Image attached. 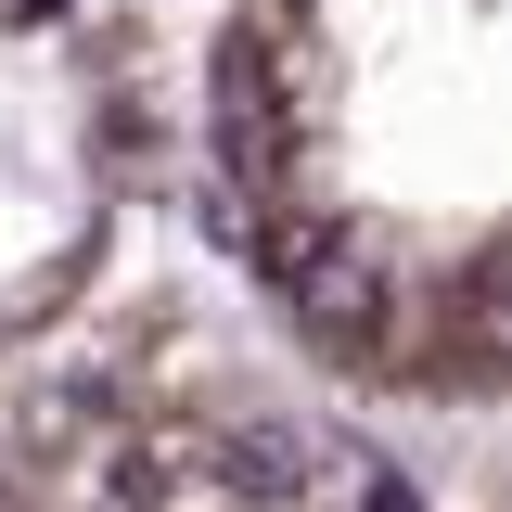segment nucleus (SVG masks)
Here are the masks:
<instances>
[{
  "label": "nucleus",
  "instance_id": "obj_2",
  "mask_svg": "<svg viewBox=\"0 0 512 512\" xmlns=\"http://www.w3.org/2000/svg\"><path fill=\"white\" fill-rule=\"evenodd\" d=\"M384 436L244 308L116 282L0 372V512H423Z\"/></svg>",
  "mask_w": 512,
  "mask_h": 512
},
{
  "label": "nucleus",
  "instance_id": "obj_3",
  "mask_svg": "<svg viewBox=\"0 0 512 512\" xmlns=\"http://www.w3.org/2000/svg\"><path fill=\"white\" fill-rule=\"evenodd\" d=\"M180 192V52L154 0H0V372L103 308Z\"/></svg>",
  "mask_w": 512,
  "mask_h": 512
},
{
  "label": "nucleus",
  "instance_id": "obj_1",
  "mask_svg": "<svg viewBox=\"0 0 512 512\" xmlns=\"http://www.w3.org/2000/svg\"><path fill=\"white\" fill-rule=\"evenodd\" d=\"M180 180L231 308L346 410L487 436L512 397V0H218Z\"/></svg>",
  "mask_w": 512,
  "mask_h": 512
}]
</instances>
